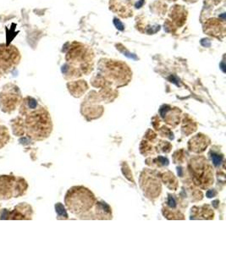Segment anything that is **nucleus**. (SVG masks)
<instances>
[{
  "label": "nucleus",
  "instance_id": "nucleus-1",
  "mask_svg": "<svg viewBox=\"0 0 226 254\" xmlns=\"http://www.w3.org/2000/svg\"><path fill=\"white\" fill-rule=\"evenodd\" d=\"M27 134L33 139L42 140L51 132V120L44 110L30 113L26 120Z\"/></svg>",
  "mask_w": 226,
  "mask_h": 254
},
{
  "label": "nucleus",
  "instance_id": "nucleus-2",
  "mask_svg": "<svg viewBox=\"0 0 226 254\" xmlns=\"http://www.w3.org/2000/svg\"><path fill=\"white\" fill-rule=\"evenodd\" d=\"M27 185L23 179L10 175H0V200H7L23 195Z\"/></svg>",
  "mask_w": 226,
  "mask_h": 254
},
{
  "label": "nucleus",
  "instance_id": "nucleus-3",
  "mask_svg": "<svg viewBox=\"0 0 226 254\" xmlns=\"http://www.w3.org/2000/svg\"><path fill=\"white\" fill-rule=\"evenodd\" d=\"M9 133L5 127L0 126V148L4 147V144H6L9 141Z\"/></svg>",
  "mask_w": 226,
  "mask_h": 254
},
{
  "label": "nucleus",
  "instance_id": "nucleus-4",
  "mask_svg": "<svg viewBox=\"0 0 226 254\" xmlns=\"http://www.w3.org/2000/svg\"><path fill=\"white\" fill-rule=\"evenodd\" d=\"M114 26H116V28L118 29V30H119V31H123V30H124V26H123V24H122L119 20L114 19Z\"/></svg>",
  "mask_w": 226,
  "mask_h": 254
},
{
  "label": "nucleus",
  "instance_id": "nucleus-5",
  "mask_svg": "<svg viewBox=\"0 0 226 254\" xmlns=\"http://www.w3.org/2000/svg\"><path fill=\"white\" fill-rule=\"evenodd\" d=\"M212 161H214L215 164H219V163H220V158L219 157H216V155H214L212 157Z\"/></svg>",
  "mask_w": 226,
  "mask_h": 254
},
{
  "label": "nucleus",
  "instance_id": "nucleus-6",
  "mask_svg": "<svg viewBox=\"0 0 226 254\" xmlns=\"http://www.w3.org/2000/svg\"><path fill=\"white\" fill-rule=\"evenodd\" d=\"M143 4H144V0H140L139 2H137L136 4H135V7H136V8H141L143 5Z\"/></svg>",
  "mask_w": 226,
  "mask_h": 254
}]
</instances>
